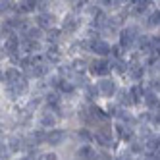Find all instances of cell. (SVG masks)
Segmentation results:
<instances>
[{
  "label": "cell",
  "instance_id": "24",
  "mask_svg": "<svg viewBox=\"0 0 160 160\" xmlns=\"http://www.w3.org/2000/svg\"><path fill=\"white\" fill-rule=\"evenodd\" d=\"M148 25L154 27V25H160V10L154 14H151V18H148Z\"/></svg>",
  "mask_w": 160,
  "mask_h": 160
},
{
  "label": "cell",
  "instance_id": "10",
  "mask_svg": "<svg viewBox=\"0 0 160 160\" xmlns=\"http://www.w3.org/2000/svg\"><path fill=\"white\" fill-rule=\"evenodd\" d=\"M39 123H41V128H54L56 125V116L52 112H42Z\"/></svg>",
  "mask_w": 160,
  "mask_h": 160
},
{
  "label": "cell",
  "instance_id": "12",
  "mask_svg": "<svg viewBox=\"0 0 160 160\" xmlns=\"http://www.w3.org/2000/svg\"><path fill=\"white\" fill-rule=\"evenodd\" d=\"M77 156L81 158V160H93L95 158V152H93V148H91L89 145H85V147H81L77 151Z\"/></svg>",
  "mask_w": 160,
  "mask_h": 160
},
{
  "label": "cell",
  "instance_id": "19",
  "mask_svg": "<svg viewBox=\"0 0 160 160\" xmlns=\"http://www.w3.org/2000/svg\"><path fill=\"white\" fill-rule=\"evenodd\" d=\"M23 48H25V52L39 50V42H37V41H29V39H25V41H23Z\"/></svg>",
  "mask_w": 160,
  "mask_h": 160
},
{
  "label": "cell",
  "instance_id": "25",
  "mask_svg": "<svg viewBox=\"0 0 160 160\" xmlns=\"http://www.w3.org/2000/svg\"><path fill=\"white\" fill-rule=\"evenodd\" d=\"M129 93H131V97H133V102H139V100H141V95H143L141 87H133ZM143 97H145V95H143Z\"/></svg>",
  "mask_w": 160,
  "mask_h": 160
},
{
  "label": "cell",
  "instance_id": "11",
  "mask_svg": "<svg viewBox=\"0 0 160 160\" xmlns=\"http://www.w3.org/2000/svg\"><path fill=\"white\" fill-rule=\"evenodd\" d=\"M47 72H48V66H47V64H42V62L33 64V68H31V75H35V77H42V75H47Z\"/></svg>",
  "mask_w": 160,
  "mask_h": 160
},
{
  "label": "cell",
  "instance_id": "14",
  "mask_svg": "<svg viewBox=\"0 0 160 160\" xmlns=\"http://www.w3.org/2000/svg\"><path fill=\"white\" fill-rule=\"evenodd\" d=\"M145 102H147V106H151V108H154V106H160V102H158V97H156V93H152V91H148V93H145Z\"/></svg>",
  "mask_w": 160,
  "mask_h": 160
},
{
  "label": "cell",
  "instance_id": "22",
  "mask_svg": "<svg viewBox=\"0 0 160 160\" xmlns=\"http://www.w3.org/2000/svg\"><path fill=\"white\" fill-rule=\"evenodd\" d=\"M47 137H48V133L37 131V133H33V141H35V145H41L42 141H47Z\"/></svg>",
  "mask_w": 160,
  "mask_h": 160
},
{
  "label": "cell",
  "instance_id": "2",
  "mask_svg": "<svg viewBox=\"0 0 160 160\" xmlns=\"http://www.w3.org/2000/svg\"><path fill=\"white\" fill-rule=\"evenodd\" d=\"M95 141H97L100 147H110V145H112V129H110V125H102V128L97 129Z\"/></svg>",
  "mask_w": 160,
  "mask_h": 160
},
{
  "label": "cell",
  "instance_id": "17",
  "mask_svg": "<svg viewBox=\"0 0 160 160\" xmlns=\"http://www.w3.org/2000/svg\"><path fill=\"white\" fill-rule=\"evenodd\" d=\"M118 133H120V137L123 141H131L133 139V131L131 129H125L123 125H118Z\"/></svg>",
  "mask_w": 160,
  "mask_h": 160
},
{
  "label": "cell",
  "instance_id": "23",
  "mask_svg": "<svg viewBox=\"0 0 160 160\" xmlns=\"http://www.w3.org/2000/svg\"><path fill=\"white\" fill-rule=\"evenodd\" d=\"M143 151H145V145L143 143H139V141H133L131 143V152L133 154H141Z\"/></svg>",
  "mask_w": 160,
  "mask_h": 160
},
{
  "label": "cell",
  "instance_id": "1",
  "mask_svg": "<svg viewBox=\"0 0 160 160\" xmlns=\"http://www.w3.org/2000/svg\"><path fill=\"white\" fill-rule=\"evenodd\" d=\"M91 73L93 75H98V77H102V75H108L110 73V70H112V64L110 62H106L104 58H98V60H93L91 62Z\"/></svg>",
  "mask_w": 160,
  "mask_h": 160
},
{
  "label": "cell",
  "instance_id": "3",
  "mask_svg": "<svg viewBox=\"0 0 160 160\" xmlns=\"http://www.w3.org/2000/svg\"><path fill=\"white\" fill-rule=\"evenodd\" d=\"M64 139H66V131L64 129H52L48 133V137H47V143L52 145V147H58V145L64 143Z\"/></svg>",
  "mask_w": 160,
  "mask_h": 160
},
{
  "label": "cell",
  "instance_id": "34",
  "mask_svg": "<svg viewBox=\"0 0 160 160\" xmlns=\"http://www.w3.org/2000/svg\"><path fill=\"white\" fill-rule=\"evenodd\" d=\"M19 160H35V158H33V156L29 154V156H23V158H19Z\"/></svg>",
  "mask_w": 160,
  "mask_h": 160
},
{
  "label": "cell",
  "instance_id": "31",
  "mask_svg": "<svg viewBox=\"0 0 160 160\" xmlns=\"http://www.w3.org/2000/svg\"><path fill=\"white\" fill-rule=\"evenodd\" d=\"M79 137H81L83 141H87V143L91 141V135H89V131H87V129H81V131H79Z\"/></svg>",
  "mask_w": 160,
  "mask_h": 160
},
{
  "label": "cell",
  "instance_id": "28",
  "mask_svg": "<svg viewBox=\"0 0 160 160\" xmlns=\"http://www.w3.org/2000/svg\"><path fill=\"white\" fill-rule=\"evenodd\" d=\"M18 148H21V141L19 139H12V141H10V151L16 152Z\"/></svg>",
  "mask_w": 160,
  "mask_h": 160
},
{
  "label": "cell",
  "instance_id": "32",
  "mask_svg": "<svg viewBox=\"0 0 160 160\" xmlns=\"http://www.w3.org/2000/svg\"><path fill=\"white\" fill-rule=\"evenodd\" d=\"M41 160H58V156H56L54 152H47V154H42Z\"/></svg>",
  "mask_w": 160,
  "mask_h": 160
},
{
  "label": "cell",
  "instance_id": "13",
  "mask_svg": "<svg viewBox=\"0 0 160 160\" xmlns=\"http://www.w3.org/2000/svg\"><path fill=\"white\" fill-rule=\"evenodd\" d=\"M52 19H54V18H52L50 14H39V16H37V25H39V27H50V25H52Z\"/></svg>",
  "mask_w": 160,
  "mask_h": 160
},
{
  "label": "cell",
  "instance_id": "9",
  "mask_svg": "<svg viewBox=\"0 0 160 160\" xmlns=\"http://www.w3.org/2000/svg\"><path fill=\"white\" fill-rule=\"evenodd\" d=\"M79 27V19L75 16H66L64 18V31L66 33H75Z\"/></svg>",
  "mask_w": 160,
  "mask_h": 160
},
{
  "label": "cell",
  "instance_id": "27",
  "mask_svg": "<svg viewBox=\"0 0 160 160\" xmlns=\"http://www.w3.org/2000/svg\"><path fill=\"white\" fill-rule=\"evenodd\" d=\"M60 89L64 91V93L70 95V93H73V89H75V87H73V83H70V81H62V83H60Z\"/></svg>",
  "mask_w": 160,
  "mask_h": 160
},
{
  "label": "cell",
  "instance_id": "8",
  "mask_svg": "<svg viewBox=\"0 0 160 160\" xmlns=\"http://www.w3.org/2000/svg\"><path fill=\"white\" fill-rule=\"evenodd\" d=\"M2 81H6L8 85H14L19 81V72L16 70V68H8V70L2 73Z\"/></svg>",
  "mask_w": 160,
  "mask_h": 160
},
{
  "label": "cell",
  "instance_id": "20",
  "mask_svg": "<svg viewBox=\"0 0 160 160\" xmlns=\"http://www.w3.org/2000/svg\"><path fill=\"white\" fill-rule=\"evenodd\" d=\"M60 35H62V33H60L58 29H48V35H47V39H48L50 42H58V41H60Z\"/></svg>",
  "mask_w": 160,
  "mask_h": 160
},
{
  "label": "cell",
  "instance_id": "18",
  "mask_svg": "<svg viewBox=\"0 0 160 160\" xmlns=\"http://www.w3.org/2000/svg\"><path fill=\"white\" fill-rule=\"evenodd\" d=\"M143 72H145L143 66H137V64H135V66H129V73H131L133 79H141V77H143Z\"/></svg>",
  "mask_w": 160,
  "mask_h": 160
},
{
  "label": "cell",
  "instance_id": "30",
  "mask_svg": "<svg viewBox=\"0 0 160 160\" xmlns=\"http://www.w3.org/2000/svg\"><path fill=\"white\" fill-rule=\"evenodd\" d=\"M114 68H116V72H120V73H123V72H125V64H123L122 60H118L116 64H114Z\"/></svg>",
  "mask_w": 160,
  "mask_h": 160
},
{
  "label": "cell",
  "instance_id": "4",
  "mask_svg": "<svg viewBox=\"0 0 160 160\" xmlns=\"http://www.w3.org/2000/svg\"><path fill=\"white\" fill-rule=\"evenodd\" d=\"M91 50L97 52V54H100V56H106V54H110L114 48L110 47L108 42H104V41H91Z\"/></svg>",
  "mask_w": 160,
  "mask_h": 160
},
{
  "label": "cell",
  "instance_id": "15",
  "mask_svg": "<svg viewBox=\"0 0 160 160\" xmlns=\"http://www.w3.org/2000/svg\"><path fill=\"white\" fill-rule=\"evenodd\" d=\"M47 58L52 62V64H56V62H60V58H62V52L56 48V47H52V48H48V52H47Z\"/></svg>",
  "mask_w": 160,
  "mask_h": 160
},
{
  "label": "cell",
  "instance_id": "35",
  "mask_svg": "<svg viewBox=\"0 0 160 160\" xmlns=\"http://www.w3.org/2000/svg\"><path fill=\"white\" fill-rule=\"evenodd\" d=\"M158 147H160V137H158Z\"/></svg>",
  "mask_w": 160,
  "mask_h": 160
},
{
  "label": "cell",
  "instance_id": "5",
  "mask_svg": "<svg viewBox=\"0 0 160 160\" xmlns=\"http://www.w3.org/2000/svg\"><path fill=\"white\" fill-rule=\"evenodd\" d=\"M98 91L104 97H112L116 93V83H114L112 79H102V81H98Z\"/></svg>",
  "mask_w": 160,
  "mask_h": 160
},
{
  "label": "cell",
  "instance_id": "26",
  "mask_svg": "<svg viewBox=\"0 0 160 160\" xmlns=\"http://www.w3.org/2000/svg\"><path fill=\"white\" fill-rule=\"evenodd\" d=\"M148 4H151V2H135V14H143L145 12V10L148 8Z\"/></svg>",
  "mask_w": 160,
  "mask_h": 160
},
{
  "label": "cell",
  "instance_id": "21",
  "mask_svg": "<svg viewBox=\"0 0 160 160\" xmlns=\"http://www.w3.org/2000/svg\"><path fill=\"white\" fill-rule=\"evenodd\" d=\"M98 95H100L98 85H87V97H89V98H97Z\"/></svg>",
  "mask_w": 160,
  "mask_h": 160
},
{
  "label": "cell",
  "instance_id": "33",
  "mask_svg": "<svg viewBox=\"0 0 160 160\" xmlns=\"http://www.w3.org/2000/svg\"><path fill=\"white\" fill-rule=\"evenodd\" d=\"M152 87H154V91H158V93H160V77L152 81Z\"/></svg>",
  "mask_w": 160,
  "mask_h": 160
},
{
  "label": "cell",
  "instance_id": "16",
  "mask_svg": "<svg viewBox=\"0 0 160 160\" xmlns=\"http://www.w3.org/2000/svg\"><path fill=\"white\" fill-rule=\"evenodd\" d=\"M25 39L29 41H39L41 39V27H31L25 31Z\"/></svg>",
  "mask_w": 160,
  "mask_h": 160
},
{
  "label": "cell",
  "instance_id": "7",
  "mask_svg": "<svg viewBox=\"0 0 160 160\" xmlns=\"http://www.w3.org/2000/svg\"><path fill=\"white\" fill-rule=\"evenodd\" d=\"M135 29L133 27H128V29H123L122 31V37H120V44L123 48H129L131 47V42H133V39H135Z\"/></svg>",
  "mask_w": 160,
  "mask_h": 160
},
{
  "label": "cell",
  "instance_id": "29",
  "mask_svg": "<svg viewBox=\"0 0 160 160\" xmlns=\"http://www.w3.org/2000/svg\"><path fill=\"white\" fill-rule=\"evenodd\" d=\"M73 70H75V72H83V70H85V62H83V60H75V62H73Z\"/></svg>",
  "mask_w": 160,
  "mask_h": 160
},
{
  "label": "cell",
  "instance_id": "6",
  "mask_svg": "<svg viewBox=\"0 0 160 160\" xmlns=\"http://www.w3.org/2000/svg\"><path fill=\"white\" fill-rule=\"evenodd\" d=\"M4 50H6L8 54H14L16 50H19V37L12 33V35L4 41Z\"/></svg>",
  "mask_w": 160,
  "mask_h": 160
}]
</instances>
